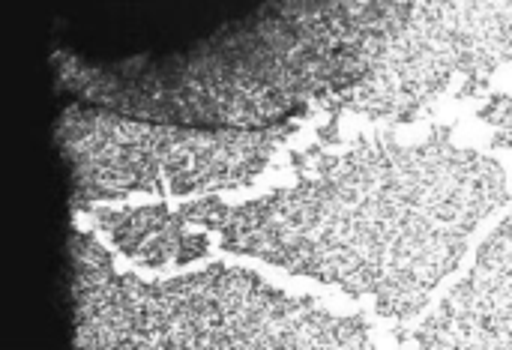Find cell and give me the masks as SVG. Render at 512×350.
<instances>
[{
	"label": "cell",
	"instance_id": "cell-1",
	"mask_svg": "<svg viewBox=\"0 0 512 350\" xmlns=\"http://www.w3.org/2000/svg\"><path fill=\"white\" fill-rule=\"evenodd\" d=\"M297 165V180L264 198H201L180 213L228 252L372 297L390 318L420 315L510 198L504 168L450 129L414 144L318 147Z\"/></svg>",
	"mask_w": 512,
	"mask_h": 350
},
{
	"label": "cell",
	"instance_id": "cell-2",
	"mask_svg": "<svg viewBox=\"0 0 512 350\" xmlns=\"http://www.w3.org/2000/svg\"><path fill=\"white\" fill-rule=\"evenodd\" d=\"M414 0H264L207 42L120 63L57 51L54 69L81 102L150 120L258 129L327 108L360 84Z\"/></svg>",
	"mask_w": 512,
	"mask_h": 350
},
{
	"label": "cell",
	"instance_id": "cell-3",
	"mask_svg": "<svg viewBox=\"0 0 512 350\" xmlns=\"http://www.w3.org/2000/svg\"><path fill=\"white\" fill-rule=\"evenodd\" d=\"M69 294L75 348H372L366 321L291 297L249 270L210 264L144 282L117 273L111 255L78 231L69 237Z\"/></svg>",
	"mask_w": 512,
	"mask_h": 350
},
{
	"label": "cell",
	"instance_id": "cell-4",
	"mask_svg": "<svg viewBox=\"0 0 512 350\" xmlns=\"http://www.w3.org/2000/svg\"><path fill=\"white\" fill-rule=\"evenodd\" d=\"M294 135V123L258 129L192 126L129 117L72 102L57 120V141L72 177L75 207L132 192H216L252 183Z\"/></svg>",
	"mask_w": 512,
	"mask_h": 350
},
{
	"label": "cell",
	"instance_id": "cell-5",
	"mask_svg": "<svg viewBox=\"0 0 512 350\" xmlns=\"http://www.w3.org/2000/svg\"><path fill=\"white\" fill-rule=\"evenodd\" d=\"M512 66V0H414L369 75L327 111L408 123L444 96L483 90Z\"/></svg>",
	"mask_w": 512,
	"mask_h": 350
},
{
	"label": "cell",
	"instance_id": "cell-6",
	"mask_svg": "<svg viewBox=\"0 0 512 350\" xmlns=\"http://www.w3.org/2000/svg\"><path fill=\"white\" fill-rule=\"evenodd\" d=\"M399 339L411 348H512V216L438 309Z\"/></svg>",
	"mask_w": 512,
	"mask_h": 350
},
{
	"label": "cell",
	"instance_id": "cell-7",
	"mask_svg": "<svg viewBox=\"0 0 512 350\" xmlns=\"http://www.w3.org/2000/svg\"><path fill=\"white\" fill-rule=\"evenodd\" d=\"M96 225L114 240V246L147 267L189 264L207 255L210 243L189 231L186 216L168 207H132V210H96Z\"/></svg>",
	"mask_w": 512,
	"mask_h": 350
},
{
	"label": "cell",
	"instance_id": "cell-8",
	"mask_svg": "<svg viewBox=\"0 0 512 350\" xmlns=\"http://www.w3.org/2000/svg\"><path fill=\"white\" fill-rule=\"evenodd\" d=\"M480 117L492 129L495 141L512 150V96H495L480 108Z\"/></svg>",
	"mask_w": 512,
	"mask_h": 350
}]
</instances>
